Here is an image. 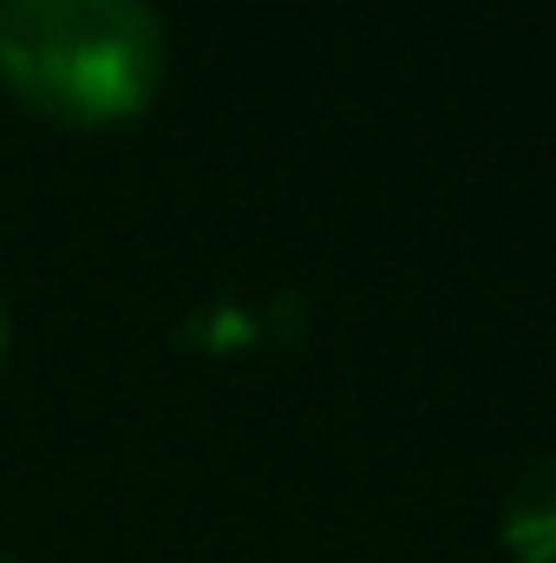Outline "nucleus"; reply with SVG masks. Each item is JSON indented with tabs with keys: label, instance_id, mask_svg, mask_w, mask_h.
Here are the masks:
<instances>
[{
	"label": "nucleus",
	"instance_id": "4",
	"mask_svg": "<svg viewBox=\"0 0 556 563\" xmlns=\"http://www.w3.org/2000/svg\"><path fill=\"white\" fill-rule=\"evenodd\" d=\"M0 563H7V558H0Z\"/></svg>",
	"mask_w": 556,
	"mask_h": 563
},
{
	"label": "nucleus",
	"instance_id": "3",
	"mask_svg": "<svg viewBox=\"0 0 556 563\" xmlns=\"http://www.w3.org/2000/svg\"><path fill=\"white\" fill-rule=\"evenodd\" d=\"M0 361H7V308H0Z\"/></svg>",
	"mask_w": 556,
	"mask_h": 563
},
{
	"label": "nucleus",
	"instance_id": "2",
	"mask_svg": "<svg viewBox=\"0 0 556 563\" xmlns=\"http://www.w3.org/2000/svg\"><path fill=\"white\" fill-rule=\"evenodd\" d=\"M504 551L518 563H556V459H537L504 492Z\"/></svg>",
	"mask_w": 556,
	"mask_h": 563
},
{
	"label": "nucleus",
	"instance_id": "1",
	"mask_svg": "<svg viewBox=\"0 0 556 563\" xmlns=\"http://www.w3.org/2000/svg\"><path fill=\"white\" fill-rule=\"evenodd\" d=\"M170 40L151 0H0V86L53 125H125L157 99Z\"/></svg>",
	"mask_w": 556,
	"mask_h": 563
}]
</instances>
